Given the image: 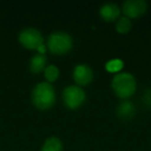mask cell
I'll use <instances>...</instances> for the list:
<instances>
[{"mask_svg": "<svg viewBox=\"0 0 151 151\" xmlns=\"http://www.w3.org/2000/svg\"><path fill=\"white\" fill-rule=\"evenodd\" d=\"M46 67H47V57L45 55L38 54L37 53L34 56H32L29 63V69L32 73H34V75L40 73L42 71L45 70Z\"/></svg>", "mask_w": 151, "mask_h": 151, "instance_id": "obj_10", "label": "cell"}, {"mask_svg": "<svg viewBox=\"0 0 151 151\" xmlns=\"http://www.w3.org/2000/svg\"><path fill=\"white\" fill-rule=\"evenodd\" d=\"M148 9L145 0H127L122 4V13L128 19H138L142 17Z\"/></svg>", "mask_w": 151, "mask_h": 151, "instance_id": "obj_6", "label": "cell"}, {"mask_svg": "<svg viewBox=\"0 0 151 151\" xmlns=\"http://www.w3.org/2000/svg\"><path fill=\"white\" fill-rule=\"evenodd\" d=\"M112 89L119 99L126 101L132 97L137 90V82L130 73H118L112 80Z\"/></svg>", "mask_w": 151, "mask_h": 151, "instance_id": "obj_2", "label": "cell"}, {"mask_svg": "<svg viewBox=\"0 0 151 151\" xmlns=\"http://www.w3.org/2000/svg\"><path fill=\"white\" fill-rule=\"evenodd\" d=\"M62 101L64 106L69 110H77L86 101V93L77 85H71L64 88L62 92Z\"/></svg>", "mask_w": 151, "mask_h": 151, "instance_id": "obj_4", "label": "cell"}, {"mask_svg": "<svg viewBox=\"0 0 151 151\" xmlns=\"http://www.w3.org/2000/svg\"><path fill=\"white\" fill-rule=\"evenodd\" d=\"M44 73H45V78H46V80L48 81V83L51 84V83L55 82V81L59 78V73H60V71H59L58 67H57L56 65L50 64L45 68Z\"/></svg>", "mask_w": 151, "mask_h": 151, "instance_id": "obj_13", "label": "cell"}, {"mask_svg": "<svg viewBox=\"0 0 151 151\" xmlns=\"http://www.w3.org/2000/svg\"><path fill=\"white\" fill-rule=\"evenodd\" d=\"M19 42L27 50H37L38 47L44 45V36L35 28H25L20 32Z\"/></svg>", "mask_w": 151, "mask_h": 151, "instance_id": "obj_5", "label": "cell"}, {"mask_svg": "<svg viewBox=\"0 0 151 151\" xmlns=\"http://www.w3.org/2000/svg\"><path fill=\"white\" fill-rule=\"evenodd\" d=\"M42 151H63V144L57 137H49L42 144Z\"/></svg>", "mask_w": 151, "mask_h": 151, "instance_id": "obj_11", "label": "cell"}, {"mask_svg": "<svg viewBox=\"0 0 151 151\" xmlns=\"http://www.w3.org/2000/svg\"><path fill=\"white\" fill-rule=\"evenodd\" d=\"M121 9L116 3L108 2L105 3L103 6L99 9V15L101 19L106 22H114L120 18Z\"/></svg>", "mask_w": 151, "mask_h": 151, "instance_id": "obj_8", "label": "cell"}, {"mask_svg": "<svg viewBox=\"0 0 151 151\" xmlns=\"http://www.w3.org/2000/svg\"><path fill=\"white\" fill-rule=\"evenodd\" d=\"M47 47L53 55H64L71 51L73 40L67 32L56 31L48 37Z\"/></svg>", "mask_w": 151, "mask_h": 151, "instance_id": "obj_3", "label": "cell"}, {"mask_svg": "<svg viewBox=\"0 0 151 151\" xmlns=\"http://www.w3.org/2000/svg\"><path fill=\"white\" fill-rule=\"evenodd\" d=\"M47 51V47L45 46V45H42V46H40L37 48V52L38 54H42V55H45V53H46Z\"/></svg>", "mask_w": 151, "mask_h": 151, "instance_id": "obj_16", "label": "cell"}, {"mask_svg": "<svg viewBox=\"0 0 151 151\" xmlns=\"http://www.w3.org/2000/svg\"><path fill=\"white\" fill-rule=\"evenodd\" d=\"M31 101L34 107L40 111L52 109L56 103L55 88L48 82L38 83L32 90Z\"/></svg>", "mask_w": 151, "mask_h": 151, "instance_id": "obj_1", "label": "cell"}, {"mask_svg": "<svg viewBox=\"0 0 151 151\" xmlns=\"http://www.w3.org/2000/svg\"><path fill=\"white\" fill-rule=\"evenodd\" d=\"M123 67V61L120 59H113L106 63V69L109 73H118Z\"/></svg>", "mask_w": 151, "mask_h": 151, "instance_id": "obj_14", "label": "cell"}, {"mask_svg": "<svg viewBox=\"0 0 151 151\" xmlns=\"http://www.w3.org/2000/svg\"><path fill=\"white\" fill-rule=\"evenodd\" d=\"M116 114L117 117L124 121L130 120L134 117L136 115V107L130 101H123L119 106H118L117 110H116Z\"/></svg>", "mask_w": 151, "mask_h": 151, "instance_id": "obj_9", "label": "cell"}, {"mask_svg": "<svg viewBox=\"0 0 151 151\" xmlns=\"http://www.w3.org/2000/svg\"><path fill=\"white\" fill-rule=\"evenodd\" d=\"M130 28H132V22H130V19L126 17H120L119 19L117 20L115 25V29L118 33L120 34H126L129 32Z\"/></svg>", "mask_w": 151, "mask_h": 151, "instance_id": "obj_12", "label": "cell"}, {"mask_svg": "<svg viewBox=\"0 0 151 151\" xmlns=\"http://www.w3.org/2000/svg\"><path fill=\"white\" fill-rule=\"evenodd\" d=\"M143 103L147 108L151 109V88L147 89L143 95Z\"/></svg>", "mask_w": 151, "mask_h": 151, "instance_id": "obj_15", "label": "cell"}, {"mask_svg": "<svg viewBox=\"0 0 151 151\" xmlns=\"http://www.w3.org/2000/svg\"><path fill=\"white\" fill-rule=\"evenodd\" d=\"M73 78L77 86H87L93 80V70L87 64H78L73 68Z\"/></svg>", "mask_w": 151, "mask_h": 151, "instance_id": "obj_7", "label": "cell"}]
</instances>
